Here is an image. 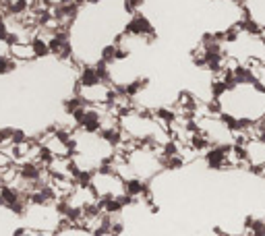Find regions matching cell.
Here are the masks:
<instances>
[{
  "label": "cell",
  "instance_id": "obj_1",
  "mask_svg": "<svg viewBox=\"0 0 265 236\" xmlns=\"http://www.w3.org/2000/svg\"><path fill=\"white\" fill-rule=\"evenodd\" d=\"M90 187L96 191L98 199H122L125 193V178L118 176L114 170L100 168L90 178Z\"/></svg>",
  "mask_w": 265,
  "mask_h": 236
},
{
  "label": "cell",
  "instance_id": "obj_2",
  "mask_svg": "<svg viewBox=\"0 0 265 236\" xmlns=\"http://www.w3.org/2000/svg\"><path fill=\"white\" fill-rule=\"evenodd\" d=\"M122 33H125L127 38H135V40H141V42H145V44H151L157 38V31H155L153 23L147 19L145 15H141V13L131 15V19L127 21Z\"/></svg>",
  "mask_w": 265,
  "mask_h": 236
},
{
  "label": "cell",
  "instance_id": "obj_3",
  "mask_svg": "<svg viewBox=\"0 0 265 236\" xmlns=\"http://www.w3.org/2000/svg\"><path fill=\"white\" fill-rule=\"evenodd\" d=\"M102 77H100V71L96 64H83L81 71L77 75V87H94V85H100Z\"/></svg>",
  "mask_w": 265,
  "mask_h": 236
},
{
  "label": "cell",
  "instance_id": "obj_4",
  "mask_svg": "<svg viewBox=\"0 0 265 236\" xmlns=\"http://www.w3.org/2000/svg\"><path fill=\"white\" fill-rule=\"evenodd\" d=\"M9 54L17 62H33V60H38V56H35V52H33L31 42H15V44H11L9 46Z\"/></svg>",
  "mask_w": 265,
  "mask_h": 236
},
{
  "label": "cell",
  "instance_id": "obj_5",
  "mask_svg": "<svg viewBox=\"0 0 265 236\" xmlns=\"http://www.w3.org/2000/svg\"><path fill=\"white\" fill-rule=\"evenodd\" d=\"M214 145L209 141V137L205 133H195V135H191V139H189V147L195 151V154H205V151Z\"/></svg>",
  "mask_w": 265,
  "mask_h": 236
},
{
  "label": "cell",
  "instance_id": "obj_6",
  "mask_svg": "<svg viewBox=\"0 0 265 236\" xmlns=\"http://www.w3.org/2000/svg\"><path fill=\"white\" fill-rule=\"evenodd\" d=\"M87 104L83 102V97H79L77 93H73L70 97H64V102H62V110H64V114L66 116H73V114H77L81 108H85Z\"/></svg>",
  "mask_w": 265,
  "mask_h": 236
},
{
  "label": "cell",
  "instance_id": "obj_7",
  "mask_svg": "<svg viewBox=\"0 0 265 236\" xmlns=\"http://www.w3.org/2000/svg\"><path fill=\"white\" fill-rule=\"evenodd\" d=\"M17 66H19V62H17L11 54H0V77L13 75L17 71Z\"/></svg>",
  "mask_w": 265,
  "mask_h": 236
},
{
  "label": "cell",
  "instance_id": "obj_8",
  "mask_svg": "<svg viewBox=\"0 0 265 236\" xmlns=\"http://www.w3.org/2000/svg\"><path fill=\"white\" fill-rule=\"evenodd\" d=\"M116 52H118V46L116 44H106L100 50V60L108 62V64H114L116 62Z\"/></svg>",
  "mask_w": 265,
  "mask_h": 236
},
{
  "label": "cell",
  "instance_id": "obj_9",
  "mask_svg": "<svg viewBox=\"0 0 265 236\" xmlns=\"http://www.w3.org/2000/svg\"><path fill=\"white\" fill-rule=\"evenodd\" d=\"M145 0H122V9H125L127 15H137L143 7Z\"/></svg>",
  "mask_w": 265,
  "mask_h": 236
},
{
  "label": "cell",
  "instance_id": "obj_10",
  "mask_svg": "<svg viewBox=\"0 0 265 236\" xmlns=\"http://www.w3.org/2000/svg\"><path fill=\"white\" fill-rule=\"evenodd\" d=\"M0 42L5 46H9V42H11V27L5 17H0Z\"/></svg>",
  "mask_w": 265,
  "mask_h": 236
},
{
  "label": "cell",
  "instance_id": "obj_11",
  "mask_svg": "<svg viewBox=\"0 0 265 236\" xmlns=\"http://www.w3.org/2000/svg\"><path fill=\"white\" fill-rule=\"evenodd\" d=\"M11 131L13 129H0V149L11 145Z\"/></svg>",
  "mask_w": 265,
  "mask_h": 236
},
{
  "label": "cell",
  "instance_id": "obj_12",
  "mask_svg": "<svg viewBox=\"0 0 265 236\" xmlns=\"http://www.w3.org/2000/svg\"><path fill=\"white\" fill-rule=\"evenodd\" d=\"M261 176H263V178H265V166H263V170H261Z\"/></svg>",
  "mask_w": 265,
  "mask_h": 236
}]
</instances>
